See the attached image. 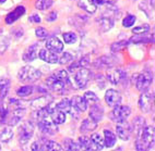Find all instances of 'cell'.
Wrapping results in <instances>:
<instances>
[{"label": "cell", "instance_id": "6da1fadb", "mask_svg": "<svg viewBox=\"0 0 155 151\" xmlns=\"http://www.w3.org/2000/svg\"><path fill=\"white\" fill-rule=\"evenodd\" d=\"M154 126H145L142 134L137 137L136 148L139 151L154 149Z\"/></svg>", "mask_w": 155, "mask_h": 151}, {"label": "cell", "instance_id": "7a4b0ae2", "mask_svg": "<svg viewBox=\"0 0 155 151\" xmlns=\"http://www.w3.org/2000/svg\"><path fill=\"white\" fill-rule=\"evenodd\" d=\"M41 76H42L41 71L31 65H26L24 68H22L18 73V78L20 80V82L22 83L36 82L37 80L41 78Z\"/></svg>", "mask_w": 155, "mask_h": 151}, {"label": "cell", "instance_id": "3957f363", "mask_svg": "<svg viewBox=\"0 0 155 151\" xmlns=\"http://www.w3.org/2000/svg\"><path fill=\"white\" fill-rule=\"evenodd\" d=\"M133 84H136V87L139 91H147L153 83V74L150 71H144L141 74H136L132 77Z\"/></svg>", "mask_w": 155, "mask_h": 151}, {"label": "cell", "instance_id": "277c9868", "mask_svg": "<svg viewBox=\"0 0 155 151\" xmlns=\"http://www.w3.org/2000/svg\"><path fill=\"white\" fill-rule=\"evenodd\" d=\"M31 149L34 150V151H37V150H49V151L58 150V151H61V150H64V147L59 145L58 143L53 141V140L41 139V140L35 141L33 145L31 146Z\"/></svg>", "mask_w": 155, "mask_h": 151}, {"label": "cell", "instance_id": "5b68a950", "mask_svg": "<svg viewBox=\"0 0 155 151\" xmlns=\"http://www.w3.org/2000/svg\"><path fill=\"white\" fill-rule=\"evenodd\" d=\"M113 111L110 113V118L113 120L114 122H122V121H127L128 116L130 115L131 110L130 108L128 107V105H116V107H114Z\"/></svg>", "mask_w": 155, "mask_h": 151}, {"label": "cell", "instance_id": "8992f818", "mask_svg": "<svg viewBox=\"0 0 155 151\" xmlns=\"http://www.w3.org/2000/svg\"><path fill=\"white\" fill-rule=\"evenodd\" d=\"M34 135V125L31 122H24L19 128V140L20 143H26Z\"/></svg>", "mask_w": 155, "mask_h": 151}, {"label": "cell", "instance_id": "52a82bcc", "mask_svg": "<svg viewBox=\"0 0 155 151\" xmlns=\"http://www.w3.org/2000/svg\"><path fill=\"white\" fill-rule=\"evenodd\" d=\"M92 77V73L89 69L86 68H81L78 70L74 76V82L79 88H85L86 85L89 84L90 80Z\"/></svg>", "mask_w": 155, "mask_h": 151}, {"label": "cell", "instance_id": "ba28073f", "mask_svg": "<svg viewBox=\"0 0 155 151\" xmlns=\"http://www.w3.org/2000/svg\"><path fill=\"white\" fill-rule=\"evenodd\" d=\"M37 125H38L41 132L44 133V134L55 135V134H57V132H58V126H57V124L54 123V122L50 121V120H48V118L38 120V121H37Z\"/></svg>", "mask_w": 155, "mask_h": 151}, {"label": "cell", "instance_id": "9c48e42d", "mask_svg": "<svg viewBox=\"0 0 155 151\" xmlns=\"http://www.w3.org/2000/svg\"><path fill=\"white\" fill-rule=\"evenodd\" d=\"M153 101H154L153 93H150L147 90L143 91V93H142L140 99H139L140 110L143 111V112H150L153 108Z\"/></svg>", "mask_w": 155, "mask_h": 151}, {"label": "cell", "instance_id": "30bf717a", "mask_svg": "<svg viewBox=\"0 0 155 151\" xmlns=\"http://www.w3.org/2000/svg\"><path fill=\"white\" fill-rule=\"evenodd\" d=\"M24 114H25L24 108H15V109L12 110V112L9 111L8 116H7L5 123H6L7 125H9V126H14V125H17V124L22 120Z\"/></svg>", "mask_w": 155, "mask_h": 151}, {"label": "cell", "instance_id": "8fae6325", "mask_svg": "<svg viewBox=\"0 0 155 151\" xmlns=\"http://www.w3.org/2000/svg\"><path fill=\"white\" fill-rule=\"evenodd\" d=\"M117 136L122 140H128L132 134V126L127 121L118 122L116 125Z\"/></svg>", "mask_w": 155, "mask_h": 151}, {"label": "cell", "instance_id": "7c38bea8", "mask_svg": "<svg viewBox=\"0 0 155 151\" xmlns=\"http://www.w3.org/2000/svg\"><path fill=\"white\" fill-rule=\"evenodd\" d=\"M126 73L120 69H110L107 72V80L113 85H118L122 80H125Z\"/></svg>", "mask_w": 155, "mask_h": 151}, {"label": "cell", "instance_id": "4fadbf2b", "mask_svg": "<svg viewBox=\"0 0 155 151\" xmlns=\"http://www.w3.org/2000/svg\"><path fill=\"white\" fill-rule=\"evenodd\" d=\"M105 101L109 107H116V105H120L121 96H120L119 91L115 90V89H108L105 93Z\"/></svg>", "mask_w": 155, "mask_h": 151}, {"label": "cell", "instance_id": "5bb4252c", "mask_svg": "<svg viewBox=\"0 0 155 151\" xmlns=\"http://www.w3.org/2000/svg\"><path fill=\"white\" fill-rule=\"evenodd\" d=\"M46 49H48L49 51L55 52V53L62 52V50H64V44H62V41L59 38H57V37H50V38H48L47 41H46Z\"/></svg>", "mask_w": 155, "mask_h": 151}, {"label": "cell", "instance_id": "9a60e30c", "mask_svg": "<svg viewBox=\"0 0 155 151\" xmlns=\"http://www.w3.org/2000/svg\"><path fill=\"white\" fill-rule=\"evenodd\" d=\"M46 85L48 88L53 89L56 93H62L64 90V87H66V83L61 82V80H57L55 76H50L46 80Z\"/></svg>", "mask_w": 155, "mask_h": 151}, {"label": "cell", "instance_id": "2e32d148", "mask_svg": "<svg viewBox=\"0 0 155 151\" xmlns=\"http://www.w3.org/2000/svg\"><path fill=\"white\" fill-rule=\"evenodd\" d=\"M70 101H71V105L73 107V109L78 112H84L89 107L86 100L82 96H74Z\"/></svg>", "mask_w": 155, "mask_h": 151}, {"label": "cell", "instance_id": "e0dca14e", "mask_svg": "<svg viewBox=\"0 0 155 151\" xmlns=\"http://www.w3.org/2000/svg\"><path fill=\"white\" fill-rule=\"evenodd\" d=\"M93 64L97 69H110L111 66H114V64H115V60L111 57L103 55L97 60H95V62Z\"/></svg>", "mask_w": 155, "mask_h": 151}, {"label": "cell", "instance_id": "ac0fdd59", "mask_svg": "<svg viewBox=\"0 0 155 151\" xmlns=\"http://www.w3.org/2000/svg\"><path fill=\"white\" fill-rule=\"evenodd\" d=\"M38 57H39V59H42L43 61H45V62H47V63H50V64H54L58 62V55H57V53L51 52V51H49L48 49L41 50L38 53Z\"/></svg>", "mask_w": 155, "mask_h": 151}, {"label": "cell", "instance_id": "d6986e66", "mask_svg": "<svg viewBox=\"0 0 155 151\" xmlns=\"http://www.w3.org/2000/svg\"><path fill=\"white\" fill-rule=\"evenodd\" d=\"M53 102V98L49 96H44V97H39V98L34 99L32 101V107L36 110H39V109H43V108L48 107L49 105H51Z\"/></svg>", "mask_w": 155, "mask_h": 151}, {"label": "cell", "instance_id": "ffe728a7", "mask_svg": "<svg viewBox=\"0 0 155 151\" xmlns=\"http://www.w3.org/2000/svg\"><path fill=\"white\" fill-rule=\"evenodd\" d=\"M103 114H104V110L101 105H97V103H94L92 105L91 110H90V118H92L93 121L95 122H100L103 118Z\"/></svg>", "mask_w": 155, "mask_h": 151}, {"label": "cell", "instance_id": "44dd1931", "mask_svg": "<svg viewBox=\"0 0 155 151\" xmlns=\"http://www.w3.org/2000/svg\"><path fill=\"white\" fill-rule=\"evenodd\" d=\"M38 57V45L34 44L32 46H30V48H28V50L23 55V60L25 62H31V61L35 60Z\"/></svg>", "mask_w": 155, "mask_h": 151}, {"label": "cell", "instance_id": "7402d4cb", "mask_svg": "<svg viewBox=\"0 0 155 151\" xmlns=\"http://www.w3.org/2000/svg\"><path fill=\"white\" fill-rule=\"evenodd\" d=\"M132 132H134L137 137H139L143 132L144 127H145V120L142 116H137L132 122Z\"/></svg>", "mask_w": 155, "mask_h": 151}, {"label": "cell", "instance_id": "603a6c76", "mask_svg": "<svg viewBox=\"0 0 155 151\" xmlns=\"http://www.w3.org/2000/svg\"><path fill=\"white\" fill-rule=\"evenodd\" d=\"M25 13V8L24 7H18L14 11L10 12L6 17V23L7 24H12L13 22H15L17 20H19V17H21L23 14Z\"/></svg>", "mask_w": 155, "mask_h": 151}, {"label": "cell", "instance_id": "cb8c5ba5", "mask_svg": "<svg viewBox=\"0 0 155 151\" xmlns=\"http://www.w3.org/2000/svg\"><path fill=\"white\" fill-rule=\"evenodd\" d=\"M49 116H50V118H51V121H53L54 123L57 124V125H58V124H62L66 122V113L58 110V109H56V108H53V109H51Z\"/></svg>", "mask_w": 155, "mask_h": 151}, {"label": "cell", "instance_id": "d4e9b609", "mask_svg": "<svg viewBox=\"0 0 155 151\" xmlns=\"http://www.w3.org/2000/svg\"><path fill=\"white\" fill-rule=\"evenodd\" d=\"M78 5L81 9H83L84 11L87 13H95L97 9V6L93 2V0H78Z\"/></svg>", "mask_w": 155, "mask_h": 151}, {"label": "cell", "instance_id": "484cf974", "mask_svg": "<svg viewBox=\"0 0 155 151\" xmlns=\"http://www.w3.org/2000/svg\"><path fill=\"white\" fill-rule=\"evenodd\" d=\"M13 137V131L9 125L0 127V141L2 143H8Z\"/></svg>", "mask_w": 155, "mask_h": 151}, {"label": "cell", "instance_id": "4316f807", "mask_svg": "<svg viewBox=\"0 0 155 151\" xmlns=\"http://www.w3.org/2000/svg\"><path fill=\"white\" fill-rule=\"evenodd\" d=\"M131 42H134V44H142V42H153L154 41V35H149L147 33H142L138 34L137 36L132 37L130 39Z\"/></svg>", "mask_w": 155, "mask_h": 151}, {"label": "cell", "instance_id": "83f0119b", "mask_svg": "<svg viewBox=\"0 0 155 151\" xmlns=\"http://www.w3.org/2000/svg\"><path fill=\"white\" fill-rule=\"evenodd\" d=\"M56 109L62 111L64 113H70V114H72V113L75 111L74 109H73V107L71 105V101H70V99H62L59 103H57Z\"/></svg>", "mask_w": 155, "mask_h": 151}, {"label": "cell", "instance_id": "f1b7e54d", "mask_svg": "<svg viewBox=\"0 0 155 151\" xmlns=\"http://www.w3.org/2000/svg\"><path fill=\"white\" fill-rule=\"evenodd\" d=\"M96 127H97V122L93 121L92 118H89L83 120V122L81 124L80 131L82 133H89V132H93Z\"/></svg>", "mask_w": 155, "mask_h": 151}, {"label": "cell", "instance_id": "f546056e", "mask_svg": "<svg viewBox=\"0 0 155 151\" xmlns=\"http://www.w3.org/2000/svg\"><path fill=\"white\" fill-rule=\"evenodd\" d=\"M97 22L100 23V26L103 32H107L114 26V19L110 17H102L98 19Z\"/></svg>", "mask_w": 155, "mask_h": 151}, {"label": "cell", "instance_id": "4dcf8cb0", "mask_svg": "<svg viewBox=\"0 0 155 151\" xmlns=\"http://www.w3.org/2000/svg\"><path fill=\"white\" fill-rule=\"evenodd\" d=\"M115 143H116V135L110 131L105 129L104 131V145L108 148H111Z\"/></svg>", "mask_w": 155, "mask_h": 151}, {"label": "cell", "instance_id": "1f68e13d", "mask_svg": "<svg viewBox=\"0 0 155 151\" xmlns=\"http://www.w3.org/2000/svg\"><path fill=\"white\" fill-rule=\"evenodd\" d=\"M10 89V80L8 78H0V100L7 96Z\"/></svg>", "mask_w": 155, "mask_h": 151}, {"label": "cell", "instance_id": "d6a6232c", "mask_svg": "<svg viewBox=\"0 0 155 151\" xmlns=\"http://www.w3.org/2000/svg\"><path fill=\"white\" fill-rule=\"evenodd\" d=\"M91 140L93 146H94V150H103V148L105 147L104 140L100 134H93L91 136Z\"/></svg>", "mask_w": 155, "mask_h": 151}, {"label": "cell", "instance_id": "836d02e7", "mask_svg": "<svg viewBox=\"0 0 155 151\" xmlns=\"http://www.w3.org/2000/svg\"><path fill=\"white\" fill-rule=\"evenodd\" d=\"M79 145L81 146L82 150H94V146L92 143L91 138L85 137V136H81L79 138Z\"/></svg>", "mask_w": 155, "mask_h": 151}, {"label": "cell", "instance_id": "e575fe53", "mask_svg": "<svg viewBox=\"0 0 155 151\" xmlns=\"http://www.w3.org/2000/svg\"><path fill=\"white\" fill-rule=\"evenodd\" d=\"M90 64V58L89 55H84V57H82V59H80V60L78 61L77 63L72 64L71 66L69 68L70 71H74L75 69H81V68H86V66Z\"/></svg>", "mask_w": 155, "mask_h": 151}, {"label": "cell", "instance_id": "d590c367", "mask_svg": "<svg viewBox=\"0 0 155 151\" xmlns=\"http://www.w3.org/2000/svg\"><path fill=\"white\" fill-rule=\"evenodd\" d=\"M64 147L67 150H75V151L82 150V148H81V146L79 145V143H77V141H74V140H72V139H64Z\"/></svg>", "mask_w": 155, "mask_h": 151}, {"label": "cell", "instance_id": "8d00e7d4", "mask_svg": "<svg viewBox=\"0 0 155 151\" xmlns=\"http://www.w3.org/2000/svg\"><path fill=\"white\" fill-rule=\"evenodd\" d=\"M53 3H54V0H36L35 7L36 9L44 11V10L49 9L50 7L53 6Z\"/></svg>", "mask_w": 155, "mask_h": 151}, {"label": "cell", "instance_id": "74e56055", "mask_svg": "<svg viewBox=\"0 0 155 151\" xmlns=\"http://www.w3.org/2000/svg\"><path fill=\"white\" fill-rule=\"evenodd\" d=\"M128 44H129V41H127V40L117 41V42H114V44L111 45L110 49L113 52H119V51L125 49L126 47L128 46Z\"/></svg>", "mask_w": 155, "mask_h": 151}, {"label": "cell", "instance_id": "f35d334b", "mask_svg": "<svg viewBox=\"0 0 155 151\" xmlns=\"http://www.w3.org/2000/svg\"><path fill=\"white\" fill-rule=\"evenodd\" d=\"M83 97L86 100V102H87V105H94V103H97V102L100 101L98 97L93 91H86Z\"/></svg>", "mask_w": 155, "mask_h": 151}, {"label": "cell", "instance_id": "ab89813d", "mask_svg": "<svg viewBox=\"0 0 155 151\" xmlns=\"http://www.w3.org/2000/svg\"><path fill=\"white\" fill-rule=\"evenodd\" d=\"M32 93H33V87H31V86H23V87L18 88L17 90V95L21 98L30 96Z\"/></svg>", "mask_w": 155, "mask_h": 151}, {"label": "cell", "instance_id": "60d3db41", "mask_svg": "<svg viewBox=\"0 0 155 151\" xmlns=\"http://www.w3.org/2000/svg\"><path fill=\"white\" fill-rule=\"evenodd\" d=\"M58 61L60 64H68L73 61V55L70 52H64L60 58H58Z\"/></svg>", "mask_w": 155, "mask_h": 151}, {"label": "cell", "instance_id": "b9f144b4", "mask_svg": "<svg viewBox=\"0 0 155 151\" xmlns=\"http://www.w3.org/2000/svg\"><path fill=\"white\" fill-rule=\"evenodd\" d=\"M64 40L66 44H73L77 41V35L73 32H68L64 34Z\"/></svg>", "mask_w": 155, "mask_h": 151}, {"label": "cell", "instance_id": "7bdbcfd3", "mask_svg": "<svg viewBox=\"0 0 155 151\" xmlns=\"http://www.w3.org/2000/svg\"><path fill=\"white\" fill-rule=\"evenodd\" d=\"M136 21H137V19L134 15H128V17H126L125 19L122 20V25H124L125 27H131V26L134 25Z\"/></svg>", "mask_w": 155, "mask_h": 151}, {"label": "cell", "instance_id": "ee69618b", "mask_svg": "<svg viewBox=\"0 0 155 151\" xmlns=\"http://www.w3.org/2000/svg\"><path fill=\"white\" fill-rule=\"evenodd\" d=\"M54 76L57 78V80H61V82L64 83H67V80H68V72L66 71V70H60V71H58L57 73H55L54 74Z\"/></svg>", "mask_w": 155, "mask_h": 151}, {"label": "cell", "instance_id": "f6af8a7d", "mask_svg": "<svg viewBox=\"0 0 155 151\" xmlns=\"http://www.w3.org/2000/svg\"><path fill=\"white\" fill-rule=\"evenodd\" d=\"M149 30H150V25L149 24H143V25H140V26H137V27L132 28V33L133 34L147 33Z\"/></svg>", "mask_w": 155, "mask_h": 151}, {"label": "cell", "instance_id": "bcb514c9", "mask_svg": "<svg viewBox=\"0 0 155 151\" xmlns=\"http://www.w3.org/2000/svg\"><path fill=\"white\" fill-rule=\"evenodd\" d=\"M9 46V39L5 36H0V53H3Z\"/></svg>", "mask_w": 155, "mask_h": 151}, {"label": "cell", "instance_id": "7dc6e473", "mask_svg": "<svg viewBox=\"0 0 155 151\" xmlns=\"http://www.w3.org/2000/svg\"><path fill=\"white\" fill-rule=\"evenodd\" d=\"M35 34L37 36V38L41 39V40L47 38V30H45L44 27H37L35 30Z\"/></svg>", "mask_w": 155, "mask_h": 151}, {"label": "cell", "instance_id": "c3c4849f", "mask_svg": "<svg viewBox=\"0 0 155 151\" xmlns=\"http://www.w3.org/2000/svg\"><path fill=\"white\" fill-rule=\"evenodd\" d=\"M57 12L53 11V12H50L49 14H48L47 17H46V21H48V22H53V21H55L56 19H57Z\"/></svg>", "mask_w": 155, "mask_h": 151}, {"label": "cell", "instance_id": "681fc988", "mask_svg": "<svg viewBox=\"0 0 155 151\" xmlns=\"http://www.w3.org/2000/svg\"><path fill=\"white\" fill-rule=\"evenodd\" d=\"M28 20H30V22H32V23H39L41 22V17H39V15H37V14H33V15H31Z\"/></svg>", "mask_w": 155, "mask_h": 151}, {"label": "cell", "instance_id": "f907efd6", "mask_svg": "<svg viewBox=\"0 0 155 151\" xmlns=\"http://www.w3.org/2000/svg\"><path fill=\"white\" fill-rule=\"evenodd\" d=\"M103 1H104V3L108 5V6H114L117 2V0H103Z\"/></svg>", "mask_w": 155, "mask_h": 151}, {"label": "cell", "instance_id": "816d5d0a", "mask_svg": "<svg viewBox=\"0 0 155 151\" xmlns=\"http://www.w3.org/2000/svg\"><path fill=\"white\" fill-rule=\"evenodd\" d=\"M93 2H94L96 6H102V5H104V1H103V0H93Z\"/></svg>", "mask_w": 155, "mask_h": 151}, {"label": "cell", "instance_id": "f5cc1de1", "mask_svg": "<svg viewBox=\"0 0 155 151\" xmlns=\"http://www.w3.org/2000/svg\"><path fill=\"white\" fill-rule=\"evenodd\" d=\"M133 1H136V0H133Z\"/></svg>", "mask_w": 155, "mask_h": 151}]
</instances>
